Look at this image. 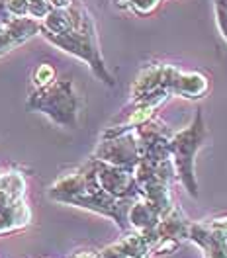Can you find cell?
I'll use <instances>...</instances> for the list:
<instances>
[{"label":"cell","instance_id":"6da1fadb","mask_svg":"<svg viewBox=\"0 0 227 258\" xmlns=\"http://www.w3.org/2000/svg\"><path fill=\"white\" fill-rule=\"evenodd\" d=\"M49 198L55 202H61V204H71L77 208H84V210L108 215L118 223L122 231H130L128 213L133 204L116 200L108 192L102 190L90 159L86 164H82L79 170L59 178L49 188Z\"/></svg>","mask_w":227,"mask_h":258},{"label":"cell","instance_id":"7a4b0ae2","mask_svg":"<svg viewBox=\"0 0 227 258\" xmlns=\"http://www.w3.org/2000/svg\"><path fill=\"white\" fill-rule=\"evenodd\" d=\"M210 81L198 71H182L171 63H151L137 75L131 84V102L141 100L157 92L168 96H182L188 100H200L208 94Z\"/></svg>","mask_w":227,"mask_h":258},{"label":"cell","instance_id":"3957f363","mask_svg":"<svg viewBox=\"0 0 227 258\" xmlns=\"http://www.w3.org/2000/svg\"><path fill=\"white\" fill-rule=\"evenodd\" d=\"M71 6H73V22L65 32L41 33V35L59 49L86 61L96 79H100L108 86H114L116 81H114L112 73L106 69L104 59H102L96 37V26H94V20L90 16V12L86 10V6L81 0H75Z\"/></svg>","mask_w":227,"mask_h":258},{"label":"cell","instance_id":"277c9868","mask_svg":"<svg viewBox=\"0 0 227 258\" xmlns=\"http://www.w3.org/2000/svg\"><path fill=\"white\" fill-rule=\"evenodd\" d=\"M210 141V129L204 121L202 112L196 113L194 121L188 127L175 131L168 143L171 161L175 166L177 180L184 186V190L192 198H198V182L194 174V159L198 151Z\"/></svg>","mask_w":227,"mask_h":258},{"label":"cell","instance_id":"5b68a950","mask_svg":"<svg viewBox=\"0 0 227 258\" xmlns=\"http://www.w3.org/2000/svg\"><path fill=\"white\" fill-rule=\"evenodd\" d=\"M26 108L45 113L61 127H75L79 123L81 98L71 79H55L41 88H32Z\"/></svg>","mask_w":227,"mask_h":258},{"label":"cell","instance_id":"8992f818","mask_svg":"<svg viewBox=\"0 0 227 258\" xmlns=\"http://www.w3.org/2000/svg\"><path fill=\"white\" fill-rule=\"evenodd\" d=\"M26 180L20 172L0 170V233H10L30 223L32 213L24 202Z\"/></svg>","mask_w":227,"mask_h":258},{"label":"cell","instance_id":"52a82bcc","mask_svg":"<svg viewBox=\"0 0 227 258\" xmlns=\"http://www.w3.org/2000/svg\"><path fill=\"white\" fill-rule=\"evenodd\" d=\"M92 157L133 172L139 162V157H141L135 131L131 129V131H124V133H118L112 137H102L96 153Z\"/></svg>","mask_w":227,"mask_h":258},{"label":"cell","instance_id":"ba28073f","mask_svg":"<svg viewBox=\"0 0 227 258\" xmlns=\"http://www.w3.org/2000/svg\"><path fill=\"white\" fill-rule=\"evenodd\" d=\"M39 26L41 22L33 18H12L10 22L0 24V55L12 51L39 33Z\"/></svg>","mask_w":227,"mask_h":258},{"label":"cell","instance_id":"9c48e42d","mask_svg":"<svg viewBox=\"0 0 227 258\" xmlns=\"http://www.w3.org/2000/svg\"><path fill=\"white\" fill-rule=\"evenodd\" d=\"M57 79V73L55 69L51 67L49 63H41L35 71H33V77H32V88H41L49 84L51 81Z\"/></svg>","mask_w":227,"mask_h":258},{"label":"cell","instance_id":"30bf717a","mask_svg":"<svg viewBox=\"0 0 227 258\" xmlns=\"http://www.w3.org/2000/svg\"><path fill=\"white\" fill-rule=\"evenodd\" d=\"M213 12H215L217 28L227 41V0H213Z\"/></svg>","mask_w":227,"mask_h":258},{"label":"cell","instance_id":"8fae6325","mask_svg":"<svg viewBox=\"0 0 227 258\" xmlns=\"http://www.w3.org/2000/svg\"><path fill=\"white\" fill-rule=\"evenodd\" d=\"M71 258H102V254H98V252H92V250H81V252L73 254Z\"/></svg>","mask_w":227,"mask_h":258}]
</instances>
